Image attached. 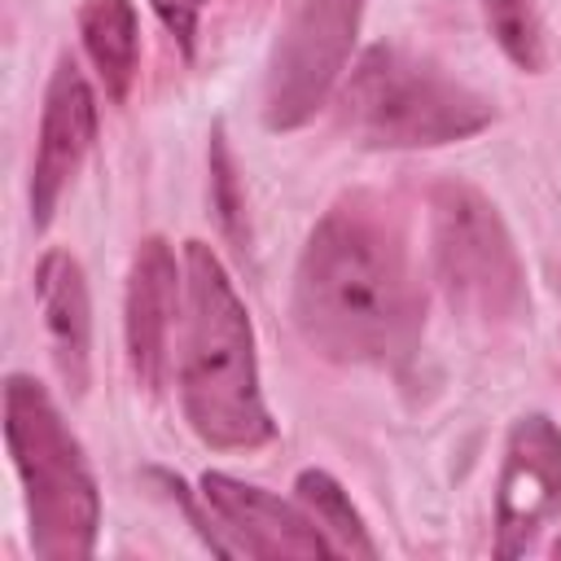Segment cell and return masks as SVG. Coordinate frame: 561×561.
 I'll list each match as a JSON object with an SVG mask.
<instances>
[{
    "mask_svg": "<svg viewBox=\"0 0 561 561\" xmlns=\"http://www.w3.org/2000/svg\"><path fill=\"white\" fill-rule=\"evenodd\" d=\"M175 307H180V267L175 250L162 237H145L131 254L127 272V359L131 373L145 390H158L167 377V346L175 329Z\"/></svg>",
    "mask_w": 561,
    "mask_h": 561,
    "instance_id": "10",
    "label": "cell"
},
{
    "mask_svg": "<svg viewBox=\"0 0 561 561\" xmlns=\"http://www.w3.org/2000/svg\"><path fill=\"white\" fill-rule=\"evenodd\" d=\"M294 329L333 364H403L425 329V298L394 219L368 197L337 202L294 267Z\"/></svg>",
    "mask_w": 561,
    "mask_h": 561,
    "instance_id": "1",
    "label": "cell"
},
{
    "mask_svg": "<svg viewBox=\"0 0 561 561\" xmlns=\"http://www.w3.org/2000/svg\"><path fill=\"white\" fill-rule=\"evenodd\" d=\"M210 193H215V210H219V224L232 241H241V202H237V180H232V162H228V149H224V131L215 127L210 136Z\"/></svg>",
    "mask_w": 561,
    "mask_h": 561,
    "instance_id": "15",
    "label": "cell"
},
{
    "mask_svg": "<svg viewBox=\"0 0 561 561\" xmlns=\"http://www.w3.org/2000/svg\"><path fill=\"white\" fill-rule=\"evenodd\" d=\"M359 18L364 0H294V13L276 35L263 75L267 131H294L316 118L351 61Z\"/></svg>",
    "mask_w": 561,
    "mask_h": 561,
    "instance_id": "6",
    "label": "cell"
},
{
    "mask_svg": "<svg viewBox=\"0 0 561 561\" xmlns=\"http://www.w3.org/2000/svg\"><path fill=\"white\" fill-rule=\"evenodd\" d=\"M557 557H561V539H557Z\"/></svg>",
    "mask_w": 561,
    "mask_h": 561,
    "instance_id": "17",
    "label": "cell"
},
{
    "mask_svg": "<svg viewBox=\"0 0 561 561\" xmlns=\"http://www.w3.org/2000/svg\"><path fill=\"white\" fill-rule=\"evenodd\" d=\"M486 26L495 35V44L504 48V57L526 70L539 75L543 70V26H539V4L535 0H482Z\"/></svg>",
    "mask_w": 561,
    "mask_h": 561,
    "instance_id": "14",
    "label": "cell"
},
{
    "mask_svg": "<svg viewBox=\"0 0 561 561\" xmlns=\"http://www.w3.org/2000/svg\"><path fill=\"white\" fill-rule=\"evenodd\" d=\"M491 123L495 105L482 92L394 44H373L342 88V127L368 149H438Z\"/></svg>",
    "mask_w": 561,
    "mask_h": 561,
    "instance_id": "4",
    "label": "cell"
},
{
    "mask_svg": "<svg viewBox=\"0 0 561 561\" xmlns=\"http://www.w3.org/2000/svg\"><path fill=\"white\" fill-rule=\"evenodd\" d=\"M96 140V96L83 79V70L61 57L48 92H44V114H39V140H35V162H31V224L35 232L48 228L61 193L79 175L88 149Z\"/></svg>",
    "mask_w": 561,
    "mask_h": 561,
    "instance_id": "9",
    "label": "cell"
},
{
    "mask_svg": "<svg viewBox=\"0 0 561 561\" xmlns=\"http://www.w3.org/2000/svg\"><path fill=\"white\" fill-rule=\"evenodd\" d=\"M294 491L337 557H368V561L377 557V543L368 539V526H364L359 508L351 504V495L337 486V478H329L324 469H302Z\"/></svg>",
    "mask_w": 561,
    "mask_h": 561,
    "instance_id": "13",
    "label": "cell"
},
{
    "mask_svg": "<svg viewBox=\"0 0 561 561\" xmlns=\"http://www.w3.org/2000/svg\"><path fill=\"white\" fill-rule=\"evenodd\" d=\"M202 500L210 504L219 530L232 535V557H267V561H316L337 557L324 530L307 508L285 504L280 495L250 486L228 473H202Z\"/></svg>",
    "mask_w": 561,
    "mask_h": 561,
    "instance_id": "8",
    "label": "cell"
},
{
    "mask_svg": "<svg viewBox=\"0 0 561 561\" xmlns=\"http://www.w3.org/2000/svg\"><path fill=\"white\" fill-rule=\"evenodd\" d=\"M149 4H153L158 22L175 35V44L184 48V57H193V48H197V22H202L206 0H149Z\"/></svg>",
    "mask_w": 561,
    "mask_h": 561,
    "instance_id": "16",
    "label": "cell"
},
{
    "mask_svg": "<svg viewBox=\"0 0 561 561\" xmlns=\"http://www.w3.org/2000/svg\"><path fill=\"white\" fill-rule=\"evenodd\" d=\"M561 508V430L543 416H517L504 443L495 486V557H522Z\"/></svg>",
    "mask_w": 561,
    "mask_h": 561,
    "instance_id": "7",
    "label": "cell"
},
{
    "mask_svg": "<svg viewBox=\"0 0 561 561\" xmlns=\"http://www.w3.org/2000/svg\"><path fill=\"white\" fill-rule=\"evenodd\" d=\"M180 408L210 451H254L276 438V421L259 390L250 311L206 241L184 245Z\"/></svg>",
    "mask_w": 561,
    "mask_h": 561,
    "instance_id": "2",
    "label": "cell"
},
{
    "mask_svg": "<svg viewBox=\"0 0 561 561\" xmlns=\"http://www.w3.org/2000/svg\"><path fill=\"white\" fill-rule=\"evenodd\" d=\"M430 259L451 307L482 324L526 316V267L500 210L465 180L430 193Z\"/></svg>",
    "mask_w": 561,
    "mask_h": 561,
    "instance_id": "5",
    "label": "cell"
},
{
    "mask_svg": "<svg viewBox=\"0 0 561 561\" xmlns=\"http://www.w3.org/2000/svg\"><path fill=\"white\" fill-rule=\"evenodd\" d=\"M35 298L44 311L48 351L57 364V377L70 394H83L92 381V302L83 267L70 250H48L35 267Z\"/></svg>",
    "mask_w": 561,
    "mask_h": 561,
    "instance_id": "11",
    "label": "cell"
},
{
    "mask_svg": "<svg viewBox=\"0 0 561 561\" xmlns=\"http://www.w3.org/2000/svg\"><path fill=\"white\" fill-rule=\"evenodd\" d=\"M4 443L26 495L31 552L39 561L92 557L101 530L96 478L66 416L26 373L4 377Z\"/></svg>",
    "mask_w": 561,
    "mask_h": 561,
    "instance_id": "3",
    "label": "cell"
},
{
    "mask_svg": "<svg viewBox=\"0 0 561 561\" xmlns=\"http://www.w3.org/2000/svg\"><path fill=\"white\" fill-rule=\"evenodd\" d=\"M83 48L105 83L110 101H127L140 70V26L131 0H83L79 4Z\"/></svg>",
    "mask_w": 561,
    "mask_h": 561,
    "instance_id": "12",
    "label": "cell"
}]
</instances>
